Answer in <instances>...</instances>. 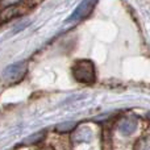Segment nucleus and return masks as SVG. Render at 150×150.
Wrapping results in <instances>:
<instances>
[{"mask_svg": "<svg viewBox=\"0 0 150 150\" xmlns=\"http://www.w3.org/2000/svg\"><path fill=\"white\" fill-rule=\"evenodd\" d=\"M119 129L122 134L129 136L136 132L137 129V120L134 117H124L121 121L119 122Z\"/></svg>", "mask_w": 150, "mask_h": 150, "instance_id": "obj_4", "label": "nucleus"}, {"mask_svg": "<svg viewBox=\"0 0 150 150\" xmlns=\"http://www.w3.org/2000/svg\"><path fill=\"white\" fill-rule=\"evenodd\" d=\"M26 70H28L26 62L21 61V62L13 63V65H9L8 67H5L4 71H3V78L9 83L20 82V80L25 76Z\"/></svg>", "mask_w": 150, "mask_h": 150, "instance_id": "obj_2", "label": "nucleus"}, {"mask_svg": "<svg viewBox=\"0 0 150 150\" xmlns=\"http://www.w3.org/2000/svg\"><path fill=\"white\" fill-rule=\"evenodd\" d=\"M75 127H76V124L74 121H66V122H62V124H58L55 130L59 133H69L73 129H75Z\"/></svg>", "mask_w": 150, "mask_h": 150, "instance_id": "obj_6", "label": "nucleus"}, {"mask_svg": "<svg viewBox=\"0 0 150 150\" xmlns=\"http://www.w3.org/2000/svg\"><path fill=\"white\" fill-rule=\"evenodd\" d=\"M91 138H92V132H91L88 128L79 129V132L75 133V136H74V140L79 141V142H88Z\"/></svg>", "mask_w": 150, "mask_h": 150, "instance_id": "obj_5", "label": "nucleus"}, {"mask_svg": "<svg viewBox=\"0 0 150 150\" xmlns=\"http://www.w3.org/2000/svg\"><path fill=\"white\" fill-rule=\"evenodd\" d=\"M44 132H40V133H36V134H32L29 136L28 138H26L25 141H24V144H37L40 142V141L44 140Z\"/></svg>", "mask_w": 150, "mask_h": 150, "instance_id": "obj_7", "label": "nucleus"}, {"mask_svg": "<svg viewBox=\"0 0 150 150\" xmlns=\"http://www.w3.org/2000/svg\"><path fill=\"white\" fill-rule=\"evenodd\" d=\"M96 5V1H82L73 12V15L67 18L66 23L73 24V23H78V21L86 18L91 12H92L93 7Z\"/></svg>", "mask_w": 150, "mask_h": 150, "instance_id": "obj_3", "label": "nucleus"}, {"mask_svg": "<svg viewBox=\"0 0 150 150\" xmlns=\"http://www.w3.org/2000/svg\"><path fill=\"white\" fill-rule=\"evenodd\" d=\"M138 150H150V136L144 137L138 142Z\"/></svg>", "mask_w": 150, "mask_h": 150, "instance_id": "obj_8", "label": "nucleus"}, {"mask_svg": "<svg viewBox=\"0 0 150 150\" xmlns=\"http://www.w3.org/2000/svg\"><path fill=\"white\" fill-rule=\"evenodd\" d=\"M73 75L75 78V80L80 83H84V84H93L96 79L95 75V66L91 61L88 59H80L76 61L74 63L73 69Z\"/></svg>", "mask_w": 150, "mask_h": 150, "instance_id": "obj_1", "label": "nucleus"}]
</instances>
